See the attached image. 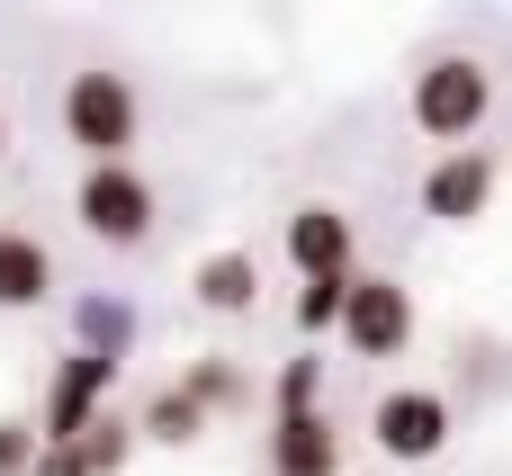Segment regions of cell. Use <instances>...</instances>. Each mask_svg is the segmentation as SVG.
<instances>
[{"mask_svg": "<svg viewBox=\"0 0 512 476\" xmlns=\"http://www.w3.org/2000/svg\"><path fill=\"white\" fill-rule=\"evenodd\" d=\"M27 476H90V459H81L72 441H36V459H27Z\"/></svg>", "mask_w": 512, "mask_h": 476, "instance_id": "18", "label": "cell"}, {"mask_svg": "<svg viewBox=\"0 0 512 476\" xmlns=\"http://www.w3.org/2000/svg\"><path fill=\"white\" fill-rule=\"evenodd\" d=\"M72 450L90 459V476H117L126 459H135V423H117V414H90V432H81Z\"/></svg>", "mask_w": 512, "mask_h": 476, "instance_id": "13", "label": "cell"}, {"mask_svg": "<svg viewBox=\"0 0 512 476\" xmlns=\"http://www.w3.org/2000/svg\"><path fill=\"white\" fill-rule=\"evenodd\" d=\"M81 351H126V306H81Z\"/></svg>", "mask_w": 512, "mask_h": 476, "instance_id": "16", "label": "cell"}, {"mask_svg": "<svg viewBox=\"0 0 512 476\" xmlns=\"http://www.w3.org/2000/svg\"><path fill=\"white\" fill-rule=\"evenodd\" d=\"M189 297H198L207 315H252V306H261V261H252V252H207V261L189 270Z\"/></svg>", "mask_w": 512, "mask_h": 476, "instance_id": "11", "label": "cell"}, {"mask_svg": "<svg viewBox=\"0 0 512 476\" xmlns=\"http://www.w3.org/2000/svg\"><path fill=\"white\" fill-rule=\"evenodd\" d=\"M72 216H81L90 243H108V252H144L153 225H162V198H153V180H144L135 162H90L81 189H72Z\"/></svg>", "mask_w": 512, "mask_h": 476, "instance_id": "3", "label": "cell"}, {"mask_svg": "<svg viewBox=\"0 0 512 476\" xmlns=\"http://www.w3.org/2000/svg\"><path fill=\"white\" fill-rule=\"evenodd\" d=\"M108 387H117V351H63L45 414H36V441H81L90 414H108Z\"/></svg>", "mask_w": 512, "mask_h": 476, "instance_id": "6", "label": "cell"}, {"mask_svg": "<svg viewBox=\"0 0 512 476\" xmlns=\"http://www.w3.org/2000/svg\"><path fill=\"white\" fill-rule=\"evenodd\" d=\"M351 261H360V225H351L342 207L315 198V207L288 216V270H297V279H333V270H351Z\"/></svg>", "mask_w": 512, "mask_h": 476, "instance_id": "8", "label": "cell"}, {"mask_svg": "<svg viewBox=\"0 0 512 476\" xmlns=\"http://www.w3.org/2000/svg\"><path fill=\"white\" fill-rule=\"evenodd\" d=\"M486 207H495V153H486V144H450V153L423 171V216L477 225Z\"/></svg>", "mask_w": 512, "mask_h": 476, "instance_id": "7", "label": "cell"}, {"mask_svg": "<svg viewBox=\"0 0 512 476\" xmlns=\"http://www.w3.org/2000/svg\"><path fill=\"white\" fill-rule=\"evenodd\" d=\"M342 297H351V270L306 279V288H297V333H333V324H342Z\"/></svg>", "mask_w": 512, "mask_h": 476, "instance_id": "15", "label": "cell"}, {"mask_svg": "<svg viewBox=\"0 0 512 476\" xmlns=\"http://www.w3.org/2000/svg\"><path fill=\"white\" fill-rule=\"evenodd\" d=\"M0 153H9V117H0Z\"/></svg>", "mask_w": 512, "mask_h": 476, "instance_id": "20", "label": "cell"}, {"mask_svg": "<svg viewBox=\"0 0 512 476\" xmlns=\"http://www.w3.org/2000/svg\"><path fill=\"white\" fill-rule=\"evenodd\" d=\"M180 396H189V405H207V414H225V405H243V369H234V360H189Z\"/></svg>", "mask_w": 512, "mask_h": 476, "instance_id": "14", "label": "cell"}, {"mask_svg": "<svg viewBox=\"0 0 512 476\" xmlns=\"http://www.w3.org/2000/svg\"><path fill=\"white\" fill-rule=\"evenodd\" d=\"M270 476H342V432H333L324 405L279 414V432H270Z\"/></svg>", "mask_w": 512, "mask_h": 476, "instance_id": "9", "label": "cell"}, {"mask_svg": "<svg viewBox=\"0 0 512 476\" xmlns=\"http://www.w3.org/2000/svg\"><path fill=\"white\" fill-rule=\"evenodd\" d=\"M333 333L351 342V360H405L414 351V288L351 270V297H342V324Z\"/></svg>", "mask_w": 512, "mask_h": 476, "instance_id": "4", "label": "cell"}, {"mask_svg": "<svg viewBox=\"0 0 512 476\" xmlns=\"http://www.w3.org/2000/svg\"><path fill=\"white\" fill-rule=\"evenodd\" d=\"M135 432H144V441H162V450H189V441L207 432V405H189L180 387H162V396L144 405V423H135Z\"/></svg>", "mask_w": 512, "mask_h": 476, "instance_id": "12", "label": "cell"}, {"mask_svg": "<svg viewBox=\"0 0 512 476\" xmlns=\"http://www.w3.org/2000/svg\"><path fill=\"white\" fill-rule=\"evenodd\" d=\"M315 396H324V360H288L279 369V414H306Z\"/></svg>", "mask_w": 512, "mask_h": 476, "instance_id": "17", "label": "cell"}, {"mask_svg": "<svg viewBox=\"0 0 512 476\" xmlns=\"http://www.w3.org/2000/svg\"><path fill=\"white\" fill-rule=\"evenodd\" d=\"M45 297H54V252H45L36 234L0 225V315H27V306H45Z\"/></svg>", "mask_w": 512, "mask_h": 476, "instance_id": "10", "label": "cell"}, {"mask_svg": "<svg viewBox=\"0 0 512 476\" xmlns=\"http://www.w3.org/2000/svg\"><path fill=\"white\" fill-rule=\"evenodd\" d=\"M369 441H378V459H396V468H432V459L450 450V396H432V387H387L378 414H369Z\"/></svg>", "mask_w": 512, "mask_h": 476, "instance_id": "5", "label": "cell"}, {"mask_svg": "<svg viewBox=\"0 0 512 476\" xmlns=\"http://www.w3.org/2000/svg\"><path fill=\"white\" fill-rule=\"evenodd\" d=\"M135 135H144V99H135L126 72H99V63H90V72L63 81V144H72V153H90V162H126Z\"/></svg>", "mask_w": 512, "mask_h": 476, "instance_id": "1", "label": "cell"}, {"mask_svg": "<svg viewBox=\"0 0 512 476\" xmlns=\"http://www.w3.org/2000/svg\"><path fill=\"white\" fill-rule=\"evenodd\" d=\"M36 459V423H0V476H27Z\"/></svg>", "mask_w": 512, "mask_h": 476, "instance_id": "19", "label": "cell"}, {"mask_svg": "<svg viewBox=\"0 0 512 476\" xmlns=\"http://www.w3.org/2000/svg\"><path fill=\"white\" fill-rule=\"evenodd\" d=\"M414 126L432 135V144H477V126L495 117V72L477 63V54H432L423 72H414Z\"/></svg>", "mask_w": 512, "mask_h": 476, "instance_id": "2", "label": "cell"}]
</instances>
